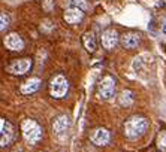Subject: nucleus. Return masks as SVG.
<instances>
[{"instance_id": "nucleus-1", "label": "nucleus", "mask_w": 166, "mask_h": 152, "mask_svg": "<svg viewBox=\"0 0 166 152\" xmlns=\"http://www.w3.org/2000/svg\"><path fill=\"white\" fill-rule=\"evenodd\" d=\"M148 119L144 117H130L129 119H126L124 122V136L130 140H136V139H141L147 133L148 130Z\"/></svg>"}, {"instance_id": "nucleus-2", "label": "nucleus", "mask_w": 166, "mask_h": 152, "mask_svg": "<svg viewBox=\"0 0 166 152\" xmlns=\"http://www.w3.org/2000/svg\"><path fill=\"white\" fill-rule=\"evenodd\" d=\"M21 131H22V137L30 145L39 143L41 139H42V136H44V130L34 119H24L21 124Z\"/></svg>"}, {"instance_id": "nucleus-3", "label": "nucleus", "mask_w": 166, "mask_h": 152, "mask_svg": "<svg viewBox=\"0 0 166 152\" xmlns=\"http://www.w3.org/2000/svg\"><path fill=\"white\" fill-rule=\"evenodd\" d=\"M69 91V82L66 76L63 75H57L49 82V95L53 98H63Z\"/></svg>"}, {"instance_id": "nucleus-4", "label": "nucleus", "mask_w": 166, "mask_h": 152, "mask_svg": "<svg viewBox=\"0 0 166 152\" xmlns=\"http://www.w3.org/2000/svg\"><path fill=\"white\" fill-rule=\"evenodd\" d=\"M97 95L102 100H111L115 95V78L106 75L100 79L97 85Z\"/></svg>"}, {"instance_id": "nucleus-5", "label": "nucleus", "mask_w": 166, "mask_h": 152, "mask_svg": "<svg viewBox=\"0 0 166 152\" xmlns=\"http://www.w3.org/2000/svg\"><path fill=\"white\" fill-rule=\"evenodd\" d=\"M15 136H17L15 127L6 118H2L0 119V146L2 148L9 146L12 142L15 140Z\"/></svg>"}, {"instance_id": "nucleus-6", "label": "nucleus", "mask_w": 166, "mask_h": 152, "mask_svg": "<svg viewBox=\"0 0 166 152\" xmlns=\"http://www.w3.org/2000/svg\"><path fill=\"white\" fill-rule=\"evenodd\" d=\"M33 63L30 58H20V60H14L11 64L8 66V72L11 75H15V76H22L26 75L27 72L32 69Z\"/></svg>"}, {"instance_id": "nucleus-7", "label": "nucleus", "mask_w": 166, "mask_h": 152, "mask_svg": "<svg viewBox=\"0 0 166 152\" xmlns=\"http://www.w3.org/2000/svg\"><path fill=\"white\" fill-rule=\"evenodd\" d=\"M100 40H102L103 48L114 49V48L118 45V33L114 28H106V30H103V33L100 36Z\"/></svg>"}, {"instance_id": "nucleus-8", "label": "nucleus", "mask_w": 166, "mask_h": 152, "mask_svg": "<svg viewBox=\"0 0 166 152\" xmlns=\"http://www.w3.org/2000/svg\"><path fill=\"white\" fill-rule=\"evenodd\" d=\"M3 45L9 51H22L24 49V40L18 33H11L5 37Z\"/></svg>"}, {"instance_id": "nucleus-9", "label": "nucleus", "mask_w": 166, "mask_h": 152, "mask_svg": "<svg viewBox=\"0 0 166 152\" xmlns=\"http://www.w3.org/2000/svg\"><path fill=\"white\" fill-rule=\"evenodd\" d=\"M90 139H91V142H93L96 146H106L111 140V134L106 128H102V127H100V128L93 130Z\"/></svg>"}, {"instance_id": "nucleus-10", "label": "nucleus", "mask_w": 166, "mask_h": 152, "mask_svg": "<svg viewBox=\"0 0 166 152\" xmlns=\"http://www.w3.org/2000/svg\"><path fill=\"white\" fill-rule=\"evenodd\" d=\"M63 18L67 24H78L84 20V11L81 8H77V6H70L65 11Z\"/></svg>"}, {"instance_id": "nucleus-11", "label": "nucleus", "mask_w": 166, "mask_h": 152, "mask_svg": "<svg viewBox=\"0 0 166 152\" xmlns=\"http://www.w3.org/2000/svg\"><path fill=\"white\" fill-rule=\"evenodd\" d=\"M70 118L67 117V115H60V117H57L54 119V122H53V130H54L55 134H63V133H66L67 130L70 128Z\"/></svg>"}, {"instance_id": "nucleus-12", "label": "nucleus", "mask_w": 166, "mask_h": 152, "mask_svg": "<svg viewBox=\"0 0 166 152\" xmlns=\"http://www.w3.org/2000/svg\"><path fill=\"white\" fill-rule=\"evenodd\" d=\"M121 45L126 49H133V48H136L139 45V42H141V37L138 33H124L121 36Z\"/></svg>"}, {"instance_id": "nucleus-13", "label": "nucleus", "mask_w": 166, "mask_h": 152, "mask_svg": "<svg viewBox=\"0 0 166 152\" xmlns=\"http://www.w3.org/2000/svg\"><path fill=\"white\" fill-rule=\"evenodd\" d=\"M41 83H42V81H41L39 78H32V79H27V81L21 85V93L26 94V95L36 93V91L41 88Z\"/></svg>"}, {"instance_id": "nucleus-14", "label": "nucleus", "mask_w": 166, "mask_h": 152, "mask_svg": "<svg viewBox=\"0 0 166 152\" xmlns=\"http://www.w3.org/2000/svg\"><path fill=\"white\" fill-rule=\"evenodd\" d=\"M82 43H84V48H85L89 52H91V54L97 51V42H96V37H94L93 33H90V32L84 33V36H82Z\"/></svg>"}, {"instance_id": "nucleus-15", "label": "nucleus", "mask_w": 166, "mask_h": 152, "mask_svg": "<svg viewBox=\"0 0 166 152\" xmlns=\"http://www.w3.org/2000/svg\"><path fill=\"white\" fill-rule=\"evenodd\" d=\"M133 100H135V95H133V93L129 91V90H124V91L120 94V97H118V103H120V106H123V107H129V106L133 103Z\"/></svg>"}, {"instance_id": "nucleus-16", "label": "nucleus", "mask_w": 166, "mask_h": 152, "mask_svg": "<svg viewBox=\"0 0 166 152\" xmlns=\"http://www.w3.org/2000/svg\"><path fill=\"white\" fill-rule=\"evenodd\" d=\"M156 145H157V149L159 152H166V130H162L157 136V140H156Z\"/></svg>"}, {"instance_id": "nucleus-17", "label": "nucleus", "mask_w": 166, "mask_h": 152, "mask_svg": "<svg viewBox=\"0 0 166 152\" xmlns=\"http://www.w3.org/2000/svg\"><path fill=\"white\" fill-rule=\"evenodd\" d=\"M0 21H2L0 30H2V32H5V30L9 27V23H11V20H9V15H8L6 12H2V13H0Z\"/></svg>"}, {"instance_id": "nucleus-18", "label": "nucleus", "mask_w": 166, "mask_h": 152, "mask_svg": "<svg viewBox=\"0 0 166 152\" xmlns=\"http://www.w3.org/2000/svg\"><path fill=\"white\" fill-rule=\"evenodd\" d=\"M67 3L70 6H77V8H81L82 11L87 9V0H67Z\"/></svg>"}, {"instance_id": "nucleus-19", "label": "nucleus", "mask_w": 166, "mask_h": 152, "mask_svg": "<svg viewBox=\"0 0 166 152\" xmlns=\"http://www.w3.org/2000/svg\"><path fill=\"white\" fill-rule=\"evenodd\" d=\"M142 64H144V55L136 57L135 61H133V69H135V70H139V69L142 67Z\"/></svg>"}, {"instance_id": "nucleus-20", "label": "nucleus", "mask_w": 166, "mask_h": 152, "mask_svg": "<svg viewBox=\"0 0 166 152\" xmlns=\"http://www.w3.org/2000/svg\"><path fill=\"white\" fill-rule=\"evenodd\" d=\"M162 32H163V35H166V23L163 24V28H162Z\"/></svg>"}]
</instances>
